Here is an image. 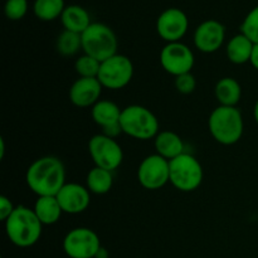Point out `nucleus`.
I'll use <instances>...</instances> for the list:
<instances>
[{
  "label": "nucleus",
  "instance_id": "obj_1",
  "mask_svg": "<svg viewBox=\"0 0 258 258\" xmlns=\"http://www.w3.org/2000/svg\"><path fill=\"white\" fill-rule=\"evenodd\" d=\"M25 181L38 197L57 196L66 184L64 165L55 156H43L30 164Z\"/></svg>",
  "mask_w": 258,
  "mask_h": 258
},
{
  "label": "nucleus",
  "instance_id": "obj_2",
  "mask_svg": "<svg viewBox=\"0 0 258 258\" xmlns=\"http://www.w3.org/2000/svg\"><path fill=\"white\" fill-rule=\"evenodd\" d=\"M4 223L8 238L19 248L34 246L42 237V222L35 216L34 211L28 207H15L14 212Z\"/></svg>",
  "mask_w": 258,
  "mask_h": 258
},
{
  "label": "nucleus",
  "instance_id": "obj_3",
  "mask_svg": "<svg viewBox=\"0 0 258 258\" xmlns=\"http://www.w3.org/2000/svg\"><path fill=\"white\" fill-rule=\"evenodd\" d=\"M208 128L217 143L226 146L234 145L243 135V116L237 107L218 106L209 116Z\"/></svg>",
  "mask_w": 258,
  "mask_h": 258
},
{
  "label": "nucleus",
  "instance_id": "obj_4",
  "mask_svg": "<svg viewBox=\"0 0 258 258\" xmlns=\"http://www.w3.org/2000/svg\"><path fill=\"white\" fill-rule=\"evenodd\" d=\"M120 125L123 134L138 140L155 139L160 133L156 116L141 105H130L122 108Z\"/></svg>",
  "mask_w": 258,
  "mask_h": 258
},
{
  "label": "nucleus",
  "instance_id": "obj_5",
  "mask_svg": "<svg viewBox=\"0 0 258 258\" xmlns=\"http://www.w3.org/2000/svg\"><path fill=\"white\" fill-rule=\"evenodd\" d=\"M81 37L83 53L96 58L101 63L117 54V37L115 32L103 23H92Z\"/></svg>",
  "mask_w": 258,
  "mask_h": 258
},
{
  "label": "nucleus",
  "instance_id": "obj_6",
  "mask_svg": "<svg viewBox=\"0 0 258 258\" xmlns=\"http://www.w3.org/2000/svg\"><path fill=\"white\" fill-rule=\"evenodd\" d=\"M170 163V183L178 190L194 191L203 183V166L191 154L184 153Z\"/></svg>",
  "mask_w": 258,
  "mask_h": 258
},
{
  "label": "nucleus",
  "instance_id": "obj_7",
  "mask_svg": "<svg viewBox=\"0 0 258 258\" xmlns=\"http://www.w3.org/2000/svg\"><path fill=\"white\" fill-rule=\"evenodd\" d=\"M134 77V64L128 57L115 54L101 63L97 80L103 88L121 90L131 82Z\"/></svg>",
  "mask_w": 258,
  "mask_h": 258
},
{
  "label": "nucleus",
  "instance_id": "obj_8",
  "mask_svg": "<svg viewBox=\"0 0 258 258\" xmlns=\"http://www.w3.org/2000/svg\"><path fill=\"white\" fill-rule=\"evenodd\" d=\"M88 153L95 166L110 171H115L123 160V151L120 144L103 134H98L90 139Z\"/></svg>",
  "mask_w": 258,
  "mask_h": 258
},
{
  "label": "nucleus",
  "instance_id": "obj_9",
  "mask_svg": "<svg viewBox=\"0 0 258 258\" xmlns=\"http://www.w3.org/2000/svg\"><path fill=\"white\" fill-rule=\"evenodd\" d=\"M101 247L98 234L87 227L71 229L63 239V251L70 258H95Z\"/></svg>",
  "mask_w": 258,
  "mask_h": 258
},
{
  "label": "nucleus",
  "instance_id": "obj_10",
  "mask_svg": "<svg viewBox=\"0 0 258 258\" xmlns=\"http://www.w3.org/2000/svg\"><path fill=\"white\" fill-rule=\"evenodd\" d=\"M138 180L148 190H158L170 183V163L159 154L144 159L138 169Z\"/></svg>",
  "mask_w": 258,
  "mask_h": 258
},
{
  "label": "nucleus",
  "instance_id": "obj_11",
  "mask_svg": "<svg viewBox=\"0 0 258 258\" xmlns=\"http://www.w3.org/2000/svg\"><path fill=\"white\" fill-rule=\"evenodd\" d=\"M194 62V53L181 42L166 43L160 52L161 67L174 77L191 72Z\"/></svg>",
  "mask_w": 258,
  "mask_h": 258
},
{
  "label": "nucleus",
  "instance_id": "obj_12",
  "mask_svg": "<svg viewBox=\"0 0 258 258\" xmlns=\"http://www.w3.org/2000/svg\"><path fill=\"white\" fill-rule=\"evenodd\" d=\"M189 28V19L179 8H169L164 10L156 20V32L166 43L180 42L185 37Z\"/></svg>",
  "mask_w": 258,
  "mask_h": 258
},
{
  "label": "nucleus",
  "instance_id": "obj_13",
  "mask_svg": "<svg viewBox=\"0 0 258 258\" xmlns=\"http://www.w3.org/2000/svg\"><path fill=\"white\" fill-rule=\"evenodd\" d=\"M226 27L216 19L204 20L194 32V45L202 53H214L223 45Z\"/></svg>",
  "mask_w": 258,
  "mask_h": 258
},
{
  "label": "nucleus",
  "instance_id": "obj_14",
  "mask_svg": "<svg viewBox=\"0 0 258 258\" xmlns=\"http://www.w3.org/2000/svg\"><path fill=\"white\" fill-rule=\"evenodd\" d=\"M55 197L59 202L63 213L67 214L82 213L91 203V191L87 186L77 183H66Z\"/></svg>",
  "mask_w": 258,
  "mask_h": 258
},
{
  "label": "nucleus",
  "instance_id": "obj_15",
  "mask_svg": "<svg viewBox=\"0 0 258 258\" xmlns=\"http://www.w3.org/2000/svg\"><path fill=\"white\" fill-rule=\"evenodd\" d=\"M102 85L97 78L80 77L70 88V100L77 107H92L100 101Z\"/></svg>",
  "mask_w": 258,
  "mask_h": 258
},
{
  "label": "nucleus",
  "instance_id": "obj_16",
  "mask_svg": "<svg viewBox=\"0 0 258 258\" xmlns=\"http://www.w3.org/2000/svg\"><path fill=\"white\" fill-rule=\"evenodd\" d=\"M154 145H155L156 154H159V155L163 156V158H165L169 161L185 153L184 151L185 146H184V143L180 136L169 130L160 131L155 136Z\"/></svg>",
  "mask_w": 258,
  "mask_h": 258
},
{
  "label": "nucleus",
  "instance_id": "obj_17",
  "mask_svg": "<svg viewBox=\"0 0 258 258\" xmlns=\"http://www.w3.org/2000/svg\"><path fill=\"white\" fill-rule=\"evenodd\" d=\"M60 22L64 30L78 33V34H82L92 24L90 13L83 7L76 4L66 7L64 12L60 15Z\"/></svg>",
  "mask_w": 258,
  "mask_h": 258
},
{
  "label": "nucleus",
  "instance_id": "obj_18",
  "mask_svg": "<svg viewBox=\"0 0 258 258\" xmlns=\"http://www.w3.org/2000/svg\"><path fill=\"white\" fill-rule=\"evenodd\" d=\"M33 211H34L38 219L42 222L43 226H52V224H55L59 221L60 216L63 213L59 202H58L55 196L38 197Z\"/></svg>",
  "mask_w": 258,
  "mask_h": 258
},
{
  "label": "nucleus",
  "instance_id": "obj_19",
  "mask_svg": "<svg viewBox=\"0 0 258 258\" xmlns=\"http://www.w3.org/2000/svg\"><path fill=\"white\" fill-rule=\"evenodd\" d=\"M253 47L254 43L249 40L246 35L239 33L229 39L226 48L227 57H228L229 62L234 63V64H244L251 60Z\"/></svg>",
  "mask_w": 258,
  "mask_h": 258
},
{
  "label": "nucleus",
  "instance_id": "obj_20",
  "mask_svg": "<svg viewBox=\"0 0 258 258\" xmlns=\"http://www.w3.org/2000/svg\"><path fill=\"white\" fill-rule=\"evenodd\" d=\"M121 112L122 110L110 100H100L91 110L93 121L102 128L120 123Z\"/></svg>",
  "mask_w": 258,
  "mask_h": 258
},
{
  "label": "nucleus",
  "instance_id": "obj_21",
  "mask_svg": "<svg viewBox=\"0 0 258 258\" xmlns=\"http://www.w3.org/2000/svg\"><path fill=\"white\" fill-rule=\"evenodd\" d=\"M216 97L219 106L237 107L242 97V87L237 80L232 77H224L216 85Z\"/></svg>",
  "mask_w": 258,
  "mask_h": 258
},
{
  "label": "nucleus",
  "instance_id": "obj_22",
  "mask_svg": "<svg viewBox=\"0 0 258 258\" xmlns=\"http://www.w3.org/2000/svg\"><path fill=\"white\" fill-rule=\"evenodd\" d=\"M86 184H87V189L92 194H97V196L107 194L113 185L112 171L93 166L88 171Z\"/></svg>",
  "mask_w": 258,
  "mask_h": 258
},
{
  "label": "nucleus",
  "instance_id": "obj_23",
  "mask_svg": "<svg viewBox=\"0 0 258 258\" xmlns=\"http://www.w3.org/2000/svg\"><path fill=\"white\" fill-rule=\"evenodd\" d=\"M66 7L64 0H35L33 13L42 22H53L60 18Z\"/></svg>",
  "mask_w": 258,
  "mask_h": 258
},
{
  "label": "nucleus",
  "instance_id": "obj_24",
  "mask_svg": "<svg viewBox=\"0 0 258 258\" xmlns=\"http://www.w3.org/2000/svg\"><path fill=\"white\" fill-rule=\"evenodd\" d=\"M55 47L59 54L64 57L75 55L82 49V37L78 33L70 32V30H63L57 38Z\"/></svg>",
  "mask_w": 258,
  "mask_h": 258
},
{
  "label": "nucleus",
  "instance_id": "obj_25",
  "mask_svg": "<svg viewBox=\"0 0 258 258\" xmlns=\"http://www.w3.org/2000/svg\"><path fill=\"white\" fill-rule=\"evenodd\" d=\"M101 62L96 58L91 57L83 53L80 58H77L75 63V70L78 76L82 78H97L100 72Z\"/></svg>",
  "mask_w": 258,
  "mask_h": 258
},
{
  "label": "nucleus",
  "instance_id": "obj_26",
  "mask_svg": "<svg viewBox=\"0 0 258 258\" xmlns=\"http://www.w3.org/2000/svg\"><path fill=\"white\" fill-rule=\"evenodd\" d=\"M241 33L246 35L249 40L258 44V5L254 7L241 24Z\"/></svg>",
  "mask_w": 258,
  "mask_h": 258
},
{
  "label": "nucleus",
  "instance_id": "obj_27",
  "mask_svg": "<svg viewBox=\"0 0 258 258\" xmlns=\"http://www.w3.org/2000/svg\"><path fill=\"white\" fill-rule=\"evenodd\" d=\"M29 4L28 0H7L4 7L5 17L9 20H20L27 15Z\"/></svg>",
  "mask_w": 258,
  "mask_h": 258
},
{
  "label": "nucleus",
  "instance_id": "obj_28",
  "mask_svg": "<svg viewBox=\"0 0 258 258\" xmlns=\"http://www.w3.org/2000/svg\"><path fill=\"white\" fill-rule=\"evenodd\" d=\"M197 87L196 77L191 72L184 73V75L175 77V88L181 95H190L194 92Z\"/></svg>",
  "mask_w": 258,
  "mask_h": 258
},
{
  "label": "nucleus",
  "instance_id": "obj_29",
  "mask_svg": "<svg viewBox=\"0 0 258 258\" xmlns=\"http://www.w3.org/2000/svg\"><path fill=\"white\" fill-rule=\"evenodd\" d=\"M14 209L15 207L13 206V202L10 201L8 197H0V219H2L3 222H5L9 218L10 214L14 212Z\"/></svg>",
  "mask_w": 258,
  "mask_h": 258
},
{
  "label": "nucleus",
  "instance_id": "obj_30",
  "mask_svg": "<svg viewBox=\"0 0 258 258\" xmlns=\"http://www.w3.org/2000/svg\"><path fill=\"white\" fill-rule=\"evenodd\" d=\"M249 62H251V64L258 71V44H254L253 52H252V57Z\"/></svg>",
  "mask_w": 258,
  "mask_h": 258
},
{
  "label": "nucleus",
  "instance_id": "obj_31",
  "mask_svg": "<svg viewBox=\"0 0 258 258\" xmlns=\"http://www.w3.org/2000/svg\"><path fill=\"white\" fill-rule=\"evenodd\" d=\"M95 258H108V252H107V249H106L105 247H101L100 251L97 252V254H96Z\"/></svg>",
  "mask_w": 258,
  "mask_h": 258
},
{
  "label": "nucleus",
  "instance_id": "obj_32",
  "mask_svg": "<svg viewBox=\"0 0 258 258\" xmlns=\"http://www.w3.org/2000/svg\"><path fill=\"white\" fill-rule=\"evenodd\" d=\"M253 116H254V120H256L257 125H258V100L257 102L254 103V108H253Z\"/></svg>",
  "mask_w": 258,
  "mask_h": 258
}]
</instances>
